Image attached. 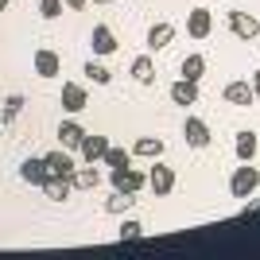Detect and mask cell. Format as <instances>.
Segmentation results:
<instances>
[{
    "label": "cell",
    "instance_id": "1",
    "mask_svg": "<svg viewBox=\"0 0 260 260\" xmlns=\"http://www.w3.org/2000/svg\"><path fill=\"white\" fill-rule=\"evenodd\" d=\"M109 183H113V190H124V194H140L144 186H148V175L136 171V167H109Z\"/></svg>",
    "mask_w": 260,
    "mask_h": 260
},
{
    "label": "cell",
    "instance_id": "2",
    "mask_svg": "<svg viewBox=\"0 0 260 260\" xmlns=\"http://www.w3.org/2000/svg\"><path fill=\"white\" fill-rule=\"evenodd\" d=\"M260 186V171L252 167V163H241L237 171H233V179H229V190H233V198H252Z\"/></svg>",
    "mask_w": 260,
    "mask_h": 260
},
{
    "label": "cell",
    "instance_id": "3",
    "mask_svg": "<svg viewBox=\"0 0 260 260\" xmlns=\"http://www.w3.org/2000/svg\"><path fill=\"white\" fill-rule=\"evenodd\" d=\"M148 186L155 190V198L171 194V190H175V167H167V163L155 159V163H152V171H148Z\"/></svg>",
    "mask_w": 260,
    "mask_h": 260
},
{
    "label": "cell",
    "instance_id": "4",
    "mask_svg": "<svg viewBox=\"0 0 260 260\" xmlns=\"http://www.w3.org/2000/svg\"><path fill=\"white\" fill-rule=\"evenodd\" d=\"M210 31H214V16H210V8H190V12H186V35H190V39H206Z\"/></svg>",
    "mask_w": 260,
    "mask_h": 260
},
{
    "label": "cell",
    "instance_id": "5",
    "mask_svg": "<svg viewBox=\"0 0 260 260\" xmlns=\"http://www.w3.org/2000/svg\"><path fill=\"white\" fill-rule=\"evenodd\" d=\"M229 31L237 39H256L260 35V20L249 16V12H229Z\"/></svg>",
    "mask_w": 260,
    "mask_h": 260
},
{
    "label": "cell",
    "instance_id": "6",
    "mask_svg": "<svg viewBox=\"0 0 260 260\" xmlns=\"http://www.w3.org/2000/svg\"><path fill=\"white\" fill-rule=\"evenodd\" d=\"M31 66H35V74H39V78H58V74H62V58H58L54 51H47V47L35 51Z\"/></svg>",
    "mask_w": 260,
    "mask_h": 260
},
{
    "label": "cell",
    "instance_id": "7",
    "mask_svg": "<svg viewBox=\"0 0 260 260\" xmlns=\"http://www.w3.org/2000/svg\"><path fill=\"white\" fill-rule=\"evenodd\" d=\"M221 98L229 101V105H237V109H249L252 101H256V93H252V82H245V78H237V82H229L225 93Z\"/></svg>",
    "mask_w": 260,
    "mask_h": 260
},
{
    "label": "cell",
    "instance_id": "8",
    "mask_svg": "<svg viewBox=\"0 0 260 260\" xmlns=\"http://www.w3.org/2000/svg\"><path fill=\"white\" fill-rule=\"evenodd\" d=\"M89 47H93V54H113V51H117V35H113V27H109V23H93Z\"/></svg>",
    "mask_w": 260,
    "mask_h": 260
},
{
    "label": "cell",
    "instance_id": "9",
    "mask_svg": "<svg viewBox=\"0 0 260 260\" xmlns=\"http://www.w3.org/2000/svg\"><path fill=\"white\" fill-rule=\"evenodd\" d=\"M183 136H186L190 148H210V124H206V120H198V117H186Z\"/></svg>",
    "mask_w": 260,
    "mask_h": 260
},
{
    "label": "cell",
    "instance_id": "10",
    "mask_svg": "<svg viewBox=\"0 0 260 260\" xmlns=\"http://www.w3.org/2000/svg\"><path fill=\"white\" fill-rule=\"evenodd\" d=\"M86 105H89L86 86H78V82H66V86H62V109H66V113H82Z\"/></svg>",
    "mask_w": 260,
    "mask_h": 260
},
{
    "label": "cell",
    "instance_id": "11",
    "mask_svg": "<svg viewBox=\"0 0 260 260\" xmlns=\"http://www.w3.org/2000/svg\"><path fill=\"white\" fill-rule=\"evenodd\" d=\"M256 148H260V140H256V132H237V140H233V155H237L241 163H252L256 159Z\"/></svg>",
    "mask_w": 260,
    "mask_h": 260
},
{
    "label": "cell",
    "instance_id": "12",
    "mask_svg": "<svg viewBox=\"0 0 260 260\" xmlns=\"http://www.w3.org/2000/svg\"><path fill=\"white\" fill-rule=\"evenodd\" d=\"M58 140H62L66 152H78L82 140H86V128H82L78 120H62V124H58Z\"/></svg>",
    "mask_w": 260,
    "mask_h": 260
},
{
    "label": "cell",
    "instance_id": "13",
    "mask_svg": "<svg viewBox=\"0 0 260 260\" xmlns=\"http://www.w3.org/2000/svg\"><path fill=\"white\" fill-rule=\"evenodd\" d=\"M167 93H171L175 105H183V109H186V105H194V101H198V82H190V78H179V82H175Z\"/></svg>",
    "mask_w": 260,
    "mask_h": 260
},
{
    "label": "cell",
    "instance_id": "14",
    "mask_svg": "<svg viewBox=\"0 0 260 260\" xmlns=\"http://www.w3.org/2000/svg\"><path fill=\"white\" fill-rule=\"evenodd\" d=\"M47 159V175H58V179H70L74 175V155L70 152H51V155H43Z\"/></svg>",
    "mask_w": 260,
    "mask_h": 260
},
{
    "label": "cell",
    "instance_id": "15",
    "mask_svg": "<svg viewBox=\"0 0 260 260\" xmlns=\"http://www.w3.org/2000/svg\"><path fill=\"white\" fill-rule=\"evenodd\" d=\"M78 152H82V159H86V163H101V155L109 152V136H89V132H86V140H82Z\"/></svg>",
    "mask_w": 260,
    "mask_h": 260
},
{
    "label": "cell",
    "instance_id": "16",
    "mask_svg": "<svg viewBox=\"0 0 260 260\" xmlns=\"http://www.w3.org/2000/svg\"><path fill=\"white\" fill-rule=\"evenodd\" d=\"M70 183H74L78 190H98V186H101V171L93 167V163H86V167H74Z\"/></svg>",
    "mask_w": 260,
    "mask_h": 260
},
{
    "label": "cell",
    "instance_id": "17",
    "mask_svg": "<svg viewBox=\"0 0 260 260\" xmlns=\"http://www.w3.org/2000/svg\"><path fill=\"white\" fill-rule=\"evenodd\" d=\"M175 39V23H152L148 27V51H163Z\"/></svg>",
    "mask_w": 260,
    "mask_h": 260
},
{
    "label": "cell",
    "instance_id": "18",
    "mask_svg": "<svg viewBox=\"0 0 260 260\" xmlns=\"http://www.w3.org/2000/svg\"><path fill=\"white\" fill-rule=\"evenodd\" d=\"M20 179L31 186H43L47 183V159H23L20 163Z\"/></svg>",
    "mask_w": 260,
    "mask_h": 260
},
{
    "label": "cell",
    "instance_id": "19",
    "mask_svg": "<svg viewBox=\"0 0 260 260\" xmlns=\"http://www.w3.org/2000/svg\"><path fill=\"white\" fill-rule=\"evenodd\" d=\"M70 190H74V183H70V179L47 175V183H43V194L51 198V202H66V198H70Z\"/></svg>",
    "mask_w": 260,
    "mask_h": 260
},
{
    "label": "cell",
    "instance_id": "20",
    "mask_svg": "<svg viewBox=\"0 0 260 260\" xmlns=\"http://www.w3.org/2000/svg\"><path fill=\"white\" fill-rule=\"evenodd\" d=\"M132 78H136L140 86H152V82H155V62H152V54H136V58H132Z\"/></svg>",
    "mask_w": 260,
    "mask_h": 260
},
{
    "label": "cell",
    "instance_id": "21",
    "mask_svg": "<svg viewBox=\"0 0 260 260\" xmlns=\"http://www.w3.org/2000/svg\"><path fill=\"white\" fill-rule=\"evenodd\" d=\"M132 155H144V159H159L163 155V140L159 136H140L132 144Z\"/></svg>",
    "mask_w": 260,
    "mask_h": 260
},
{
    "label": "cell",
    "instance_id": "22",
    "mask_svg": "<svg viewBox=\"0 0 260 260\" xmlns=\"http://www.w3.org/2000/svg\"><path fill=\"white\" fill-rule=\"evenodd\" d=\"M179 70H183V78H190V82H198V78L206 74V54H186Z\"/></svg>",
    "mask_w": 260,
    "mask_h": 260
},
{
    "label": "cell",
    "instance_id": "23",
    "mask_svg": "<svg viewBox=\"0 0 260 260\" xmlns=\"http://www.w3.org/2000/svg\"><path fill=\"white\" fill-rule=\"evenodd\" d=\"M101 163H105V167H128L132 152H128V148H113V144H109V152L101 155Z\"/></svg>",
    "mask_w": 260,
    "mask_h": 260
},
{
    "label": "cell",
    "instance_id": "24",
    "mask_svg": "<svg viewBox=\"0 0 260 260\" xmlns=\"http://www.w3.org/2000/svg\"><path fill=\"white\" fill-rule=\"evenodd\" d=\"M86 78H89V82H98V86H109V82H113V70L89 58V62H86Z\"/></svg>",
    "mask_w": 260,
    "mask_h": 260
},
{
    "label": "cell",
    "instance_id": "25",
    "mask_svg": "<svg viewBox=\"0 0 260 260\" xmlns=\"http://www.w3.org/2000/svg\"><path fill=\"white\" fill-rule=\"evenodd\" d=\"M132 202H136V194H124V190H113V198L105 202V210H109V214H124V210H128Z\"/></svg>",
    "mask_w": 260,
    "mask_h": 260
},
{
    "label": "cell",
    "instance_id": "26",
    "mask_svg": "<svg viewBox=\"0 0 260 260\" xmlns=\"http://www.w3.org/2000/svg\"><path fill=\"white\" fill-rule=\"evenodd\" d=\"M140 233H144V225L136 221V217H124V221H120V229H117V237H120V241H136Z\"/></svg>",
    "mask_w": 260,
    "mask_h": 260
},
{
    "label": "cell",
    "instance_id": "27",
    "mask_svg": "<svg viewBox=\"0 0 260 260\" xmlns=\"http://www.w3.org/2000/svg\"><path fill=\"white\" fill-rule=\"evenodd\" d=\"M62 0H39V16H43V20H58V16H62Z\"/></svg>",
    "mask_w": 260,
    "mask_h": 260
},
{
    "label": "cell",
    "instance_id": "28",
    "mask_svg": "<svg viewBox=\"0 0 260 260\" xmlns=\"http://www.w3.org/2000/svg\"><path fill=\"white\" fill-rule=\"evenodd\" d=\"M20 109H23V98H20V93H12V98L4 101V124H12V120L20 117Z\"/></svg>",
    "mask_w": 260,
    "mask_h": 260
},
{
    "label": "cell",
    "instance_id": "29",
    "mask_svg": "<svg viewBox=\"0 0 260 260\" xmlns=\"http://www.w3.org/2000/svg\"><path fill=\"white\" fill-rule=\"evenodd\" d=\"M62 4H66V8H70V12H82V8H86V4H89V0H62Z\"/></svg>",
    "mask_w": 260,
    "mask_h": 260
},
{
    "label": "cell",
    "instance_id": "30",
    "mask_svg": "<svg viewBox=\"0 0 260 260\" xmlns=\"http://www.w3.org/2000/svg\"><path fill=\"white\" fill-rule=\"evenodd\" d=\"M249 82H252V93H256V98H260V70H256V74L249 78Z\"/></svg>",
    "mask_w": 260,
    "mask_h": 260
},
{
    "label": "cell",
    "instance_id": "31",
    "mask_svg": "<svg viewBox=\"0 0 260 260\" xmlns=\"http://www.w3.org/2000/svg\"><path fill=\"white\" fill-rule=\"evenodd\" d=\"M4 8H8V0H0V12H4Z\"/></svg>",
    "mask_w": 260,
    "mask_h": 260
},
{
    "label": "cell",
    "instance_id": "32",
    "mask_svg": "<svg viewBox=\"0 0 260 260\" xmlns=\"http://www.w3.org/2000/svg\"><path fill=\"white\" fill-rule=\"evenodd\" d=\"M93 4H113V0H93Z\"/></svg>",
    "mask_w": 260,
    "mask_h": 260
}]
</instances>
